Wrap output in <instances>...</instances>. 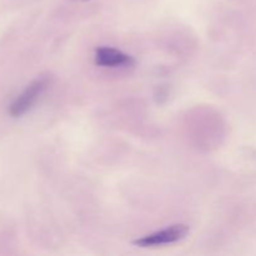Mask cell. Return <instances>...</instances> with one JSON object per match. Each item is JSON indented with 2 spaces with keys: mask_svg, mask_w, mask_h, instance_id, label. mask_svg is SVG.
<instances>
[{
  "mask_svg": "<svg viewBox=\"0 0 256 256\" xmlns=\"http://www.w3.org/2000/svg\"><path fill=\"white\" fill-rule=\"evenodd\" d=\"M48 86L46 78H40L35 82H30L19 95L16 99L9 105V114L12 118H20L26 114L30 109L35 105L40 95L44 92Z\"/></svg>",
  "mask_w": 256,
  "mask_h": 256,
  "instance_id": "obj_1",
  "label": "cell"
},
{
  "mask_svg": "<svg viewBox=\"0 0 256 256\" xmlns=\"http://www.w3.org/2000/svg\"><path fill=\"white\" fill-rule=\"evenodd\" d=\"M189 232V226L185 224H175L169 228L159 230V232H152L149 235L136 239L134 245L139 248H155L162 246V245L174 244L184 239Z\"/></svg>",
  "mask_w": 256,
  "mask_h": 256,
  "instance_id": "obj_2",
  "label": "cell"
},
{
  "mask_svg": "<svg viewBox=\"0 0 256 256\" xmlns=\"http://www.w3.org/2000/svg\"><path fill=\"white\" fill-rule=\"evenodd\" d=\"M134 62L132 56L114 48H98L95 52V64L102 68H128Z\"/></svg>",
  "mask_w": 256,
  "mask_h": 256,
  "instance_id": "obj_3",
  "label": "cell"
}]
</instances>
